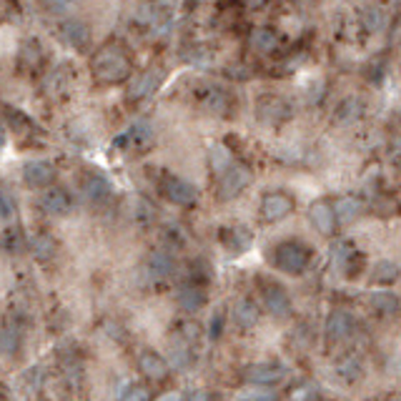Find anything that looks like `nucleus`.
Returning a JSON list of instances; mask_svg holds the SVG:
<instances>
[{"label":"nucleus","mask_w":401,"mask_h":401,"mask_svg":"<svg viewBox=\"0 0 401 401\" xmlns=\"http://www.w3.org/2000/svg\"><path fill=\"white\" fill-rule=\"evenodd\" d=\"M131 70V55L121 46H116V43L103 46L93 55V60H90V73H93V78L98 83H123V80H128Z\"/></svg>","instance_id":"1"},{"label":"nucleus","mask_w":401,"mask_h":401,"mask_svg":"<svg viewBox=\"0 0 401 401\" xmlns=\"http://www.w3.org/2000/svg\"><path fill=\"white\" fill-rule=\"evenodd\" d=\"M309 261H311V251L301 241H281L274 248V266L284 274H304L309 269Z\"/></svg>","instance_id":"2"},{"label":"nucleus","mask_w":401,"mask_h":401,"mask_svg":"<svg viewBox=\"0 0 401 401\" xmlns=\"http://www.w3.org/2000/svg\"><path fill=\"white\" fill-rule=\"evenodd\" d=\"M291 106L279 95H261L256 103V116L264 126H281L284 121L291 118Z\"/></svg>","instance_id":"3"},{"label":"nucleus","mask_w":401,"mask_h":401,"mask_svg":"<svg viewBox=\"0 0 401 401\" xmlns=\"http://www.w3.org/2000/svg\"><path fill=\"white\" fill-rule=\"evenodd\" d=\"M254 181L251 171L246 166H231L226 173L221 176V183H218V198L221 200H231L236 196H241L248 188V183Z\"/></svg>","instance_id":"4"},{"label":"nucleus","mask_w":401,"mask_h":401,"mask_svg":"<svg viewBox=\"0 0 401 401\" xmlns=\"http://www.w3.org/2000/svg\"><path fill=\"white\" fill-rule=\"evenodd\" d=\"M294 211V198L284 191H274V193H266L264 200H261V213H264L266 221H281L289 213Z\"/></svg>","instance_id":"5"},{"label":"nucleus","mask_w":401,"mask_h":401,"mask_svg":"<svg viewBox=\"0 0 401 401\" xmlns=\"http://www.w3.org/2000/svg\"><path fill=\"white\" fill-rule=\"evenodd\" d=\"M38 206H41L46 213H50V216H63V213L70 211L73 200H70V193L65 188L50 186V188H46L41 193V198H38Z\"/></svg>","instance_id":"6"},{"label":"nucleus","mask_w":401,"mask_h":401,"mask_svg":"<svg viewBox=\"0 0 401 401\" xmlns=\"http://www.w3.org/2000/svg\"><path fill=\"white\" fill-rule=\"evenodd\" d=\"M164 193H166V198L178 203V206H193L196 200H198L196 186L183 178H176V176H169V178L164 181Z\"/></svg>","instance_id":"7"},{"label":"nucleus","mask_w":401,"mask_h":401,"mask_svg":"<svg viewBox=\"0 0 401 401\" xmlns=\"http://www.w3.org/2000/svg\"><path fill=\"white\" fill-rule=\"evenodd\" d=\"M261 296H264V306L269 309V314H274L276 319H286L291 314V299L281 284H266Z\"/></svg>","instance_id":"8"},{"label":"nucleus","mask_w":401,"mask_h":401,"mask_svg":"<svg viewBox=\"0 0 401 401\" xmlns=\"http://www.w3.org/2000/svg\"><path fill=\"white\" fill-rule=\"evenodd\" d=\"M23 181L31 188H46L55 181V166L50 161H31L23 169Z\"/></svg>","instance_id":"9"},{"label":"nucleus","mask_w":401,"mask_h":401,"mask_svg":"<svg viewBox=\"0 0 401 401\" xmlns=\"http://www.w3.org/2000/svg\"><path fill=\"white\" fill-rule=\"evenodd\" d=\"M161 78H164V70H159V68H151V70H146V73H141L136 80H131V85H128V90H126L128 100L148 98V95L161 85Z\"/></svg>","instance_id":"10"},{"label":"nucleus","mask_w":401,"mask_h":401,"mask_svg":"<svg viewBox=\"0 0 401 401\" xmlns=\"http://www.w3.org/2000/svg\"><path fill=\"white\" fill-rule=\"evenodd\" d=\"M243 376H246V381H251V384L269 386V384H276V381L284 379L286 369L281 364H254L243 371Z\"/></svg>","instance_id":"11"},{"label":"nucleus","mask_w":401,"mask_h":401,"mask_svg":"<svg viewBox=\"0 0 401 401\" xmlns=\"http://www.w3.org/2000/svg\"><path fill=\"white\" fill-rule=\"evenodd\" d=\"M354 333V319L346 311H331L326 319V338L328 341H343Z\"/></svg>","instance_id":"12"},{"label":"nucleus","mask_w":401,"mask_h":401,"mask_svg":"<svg viewBox=\"0 0 401 401\" xmlns=\"http://www.w3.org/2000/svg\"><path fill=\"white\" fill-rule=\"evenodd\" d=\"M58 33H60V41L73 48H85L90 41V28L83 21H63Z\"/></svg>","instance_id":"13"},{"label":"nucleus","mask_w":401,"mask_h":401,"mask_svg":"<svg viewBox=\"0 0 401 401\" xmlns=\"http://www.w3.org/2000/svg\"><path fill=\"white\" fill-rule=\"evenodd\" d=\"M198 100H200V106L211 113H226L228 106H231L228 93L223 88H218V85H206V88L198 93Z\"/></svg>","instance_id":"14"},{"label":"nucleus","mask_w":401,"mask_h":401,"mask_svg":"<svg viewBox=\"0 0 401 401\" xmlns=\"http://www.w3.org/2000/svg\"><path fill=\"white\" fill-rule=\"evenodd\" d=\"M83 196L88 200H93V203H100V200H106L111 196V183L103 176L88 173L83 178Z\"/></svg>","instance_id":"15"},{"label":"nucleus","mask_w":401,"mask_h":401,"mask_svg":"<svg viewBox=\"0 0 401 401\" xmlns=\"http://www.w3.org/2000/svg\"><path fill=\"white\" fill-rule=\"evenodd\" d=\"M309 216H311V223L319 228V233H324V236H331L333 233V208L328 206L326 200H316L311 206V211H309Z\"/></svg>","instance_id":"16"},{"label":"nucleus","mask_w":401,"mask_h":401,"mask_svg":"<svg viewBox=\"0 0 401 401\" xmlns=\"http://www.w3.org/2000/svg\"><path fill=\"white\" fill-rule=\"evenodd\" d=\"M178 306L183 311H198L200 306H206V291L198 284H186L178 291Z\"/></svg>","instance_id":"17"},{"label":"nucleus","mask_w":401,"mask_h":401,"mask_svg":"<svg viewBox=\"0 0 401 401\" xmlns=\"http://www.w3.org/2000/svg\"><path fill=\"white\" fill-rule=\"evenodd\" d=\"M141 371L148 376V379H164L166 374H169V361L164 359L161 354H156V351H146V354H141Z\"/></svg>","instance_id":"18"},{"label":"nucleus","mask_w":401,"mask_h":401,"mask_svg":"<svg viewBox=\"0 0 401 401\" xmlns=\"http://www.w3.org/2000/svg\"><path fill=\"white\" fill-rule=\"evenodd\" d=\"M336 374L341 376L346 384H354V381L361 379L364 374V366H361V359L356 354H346L336 361Z\"/></svg>","instance_id":"19"},{"label":"nucleus","mask_w":401,"mask_h":401,"mask_svg":"<svg viewBox=\"0 0 401 401\" xmlns=\"http://www.w3.org/2000/svg\"><path fill=\"white\" fill-rule=\"evenodd\" d=\"M146 271L154 276V279H166V276L173 274V259H171V254H166V251H154V254L148 256Z\"/></svg>","instance_id":"20"},{"label":"nucleus","mask_w":401,"mask_h":401,"mask_svg":"<svg viewBox=\"0 0 401 401\" xmlns=\"http://www.w3.org/2000/svg\"><path fill=\"white\" fill-rule=\"evenodd\" d=\"M361 211H364V203H361L359 198H354V196H346V198H338L336 206H333V213H336V218L341 223H351L354 218L361 216Z\"/></svg>","instance_id":"21"},{"label":"nucleus","mask_w":401,"mask_h":401,"mask_svg":"<svg viewBox=\"0 0 401 401\" xmlns=\"http://www.w3.org/2000/svg\"><path fill=\"white\" fill-rule=\"evenodd\" d=\"M221 238L231 251H243V248H248L254 236H251V231L246 226H228L221 231Z\"/></svg>","instance_id":"22"},{"label":"nucleus","mask_w":401,"mask_h":401,"mask_svg":"<svg viewBox=\"0 0 401 401\" xmlns=\"http://www.w3.org/2000/svg\"><path fill=\"white\" fill-rule=\"evenodd\" d=\"M361 113H364V103H361L359 98H346V100L341 103V106L336 108L333 118H336L338 126H348V123L359 121Z\"/></svg>","instance_id":"23"},{"label":"nucleus","mask_w":401,"mask_h":401,"mask_svg":"<svg viewBox=\"0 0 401 401\" xmlns=\"http://www.w3.org/2000/svg\"><path fill=\"white\" fill-rule=\"evenodd\" d=\"M21 341H23V333L18 326L6 324V326L0 328V351L6 356H16L18 348H21Z\"/></svg>","instance_id":"24"},{"label":"nucleus","mask_w":401,"mask_h":401,"mask_svg":"<svg viewBox=\"0 0 401 401\" xmlns=\"http://www.w3.org/2000/svg\"><path fill=\"white\" fill-rule=\"evenodd\" d=\"M233 316H236L238 326L248 328V326H254V324L259 321V309H256V304L251 299H241L238 301L236 311H233Z\"/></svg>","instance_id":"25"},{"label":"nucleus","mask_w":401,"mask_h":401,"mask_svg":"<svg viewBox=\"0 0 401 401\" xmlns=\"http://www.w3.org/2000/svg\"><path fill=\"white\" fill-rule=\"evenodd\" d=\"M371 306L381 314H394L401 309V301L389 291H376V294H371Z\"/></svg>","instance_id":"26"},{"label":"nucleus","mask_w":401,"mask_h":401,"mask_svg":"<svg viewBox=\"0 0 401 401\" xmlns=\"http://www.w3.org/2000/svg\"><path fill=\"white\" fill-rule=\"evenodd\" d=\"M276 33L269 31V28H256L254 33H251V46L256 48V50H261V53H271L276 48Z\"/></svg>","instance_id":"27"},{"label":"nucleus","mask_w":401,"mask_h":401,"mask_svg":"<svg viewBox=\"0 0 401 401\" xmlns=\"http://www.w3.org/2000/svg\"><path fill=\"white\" fill-rule=\"evenodd\" d=\"M396 276H399V269H396L394 261H379V264L374 266V271H371V279H374L376 284H394Z\"/></svg>","instance_id":"28"},{"label":"nucleus","mask_w":401,"mask_h":401,"mask_svg":"<svg viewBox=\"0 0 401 401\" xmlns=\"http://www.w3.org/2000/svg\"><path fill=\"white\" fill-rule=\"evenodd\" d=\"M211 169L216 173H226L231 169V154H228L223 146H213L211 148Z\"/></svg>","instance_id":"29"},{"label":"nucleus","mask_w":401,"mask_h":401,"mask_svg":"<svg viewBox=\"0 0 401 401\" xmlns=\"http://www.w3.org/2000/svg\"><path fill=\"white\" fill-rule=\"evenodd\" d=\"M33 251H36L38 259H50L55 254V241L50 236H38L33 241Z\"/></svg>","instance_id":"30"},{"label":"nucleus","mask_w":401,"mask_h":401,"mask_svg":"<svg viewBox=\"0 0 401 401\" xmlns=\"http://www.w3.org/2000/svg\"><path fill=\"white\" fill-rule=\"evenodd\" d=\"M3 116L6 118H13V121H8L11 123V128H16V131H21V133H26V131H33V121L28 116H23V113H18V111H13V108H6L3 111Z\"/></svg>","instance_id":"31"},{"label":"nucleus","mask_w":401,"mask_h":401,"mask_svg":"<svg viewBox=\"0 0 401 401\" xmlns=\"http://www.w3.org/2000/svg\"><path fill=\"white\" fill-rule=\"evenodd\" d=\"M171 361H173V366H178V369H188L191 366V348L186 341L176 343L173 346V354H171Z\"/></svg>","instance_id":"32"},{"label":"nucleus","mask_w":401,"mask_h":401,"mask_svg":"<svg viewBox=\"0 0 401 401\" xmlns=\"http://www.w3.org/2000/svg\"><path fill=\"white\" fill-rule=\"evenodd\" d=\"M154 216H156L154 206H151L146 198H138L136 200V221H138V226H148V223L154 221Z\"/></svg>","instance_id":"33"},{"label":"nucleus","mask_w":401,"mask_h":401,"mask_svg":"<svg viewBox=\"0 0 401 401\" xmlns=\"http://www.w3.org/2000/svg\"><path fill=\"white\" fill-rule=\"evenodd\" d=\"M331 256H333V261H336L338 266H348V261L354 259V246H351V243H346V241L336 243V246H333V251H331Z\"/></svg>","instance_id":"34"},{"label":"nucleus","mask_w":401,"mask_h":401,"mask_svg":"<svg viewBox=\"0 0 401 401\" xmlns=\"http://www.w3.org/2000/svg\"><path fill=\"white\" fill-rule=\"evenodd\" d=\"M276 396L271 391H261V389H248L238 396V401H274Z\"/></svg>","instance_id":"35"},{"label":"nucleus","mask_w":401,"mask_h":401,"mask_svg":"<svg viewBox=\"0 0 401 401\" xmlns=\"http://www.w3.org/2000/svg\"><path fill=\"white\" fill-rule=\"evenodd\" d=\"M121 401H148V391L143 386H131L126 389V394L121 396Z\"/></svg>","instance_id":"36"},{"label":"nucleus","mask_w":401,"mask_h":401,"mask_svg":"<svg viewBox=\"0 0 401 401\" xmlns=\"http://www.w3.org/2000/svg\"><path fill=\"white\" fill-rule=\"evenodd\" d=\"M381 23H384L381 11H366V28H369V31H379Z\"/></svg>","instance_id":"37"},{"label":"nucleus","mask_w":401,"mask_h":401,"mask_svg":"<svg viewBox=\"0 0 401 401\" xmlns=\"http://www.w3.org/2000/svg\"><path fill=\"white\" fill-rule=\"evenodd\" d=\"M38 3H41V8H46L48 13H60L70 0H38Z\"/></svg>","instance_id":"38"},{"label":"nucleus","mask_w":401,"mask_h":401,"mask_svg":"<svg viewBox=\"0 0 401 401\" xmlns=\"http://www.w3.org/2000/svg\"><path fill=\"white\" fill-rule=\"evenodd\" d=\"M13 216V203L6 193H0V218H11Z\"/></svg>","instance_id":"39"},{"label":"nucleus","mask_w":401,"mask_h":401,"mask_svg":"<svg viewBox=\"0 0 401 401\" xmlns=\"http://www.w3.org/2000/svg\"><path fill=\"white\" fill-rule=\"evenodd\" d=\"M221 324H223V316H221V314H216V316L211 319V336L213 338L221 336Z\"/></svg>","instance_id":"40"},{"label":"nucleus","mask_w":401,"mask_h":401,"mask_svg":"<svg viewBox=\"0 0 401 401\" xmlns=\"http://www.w3.org/2000/svg\"><path fill=\"white\" fill-rule=\"evenodd\" d=\"M156 401H183V394H178V391H166V394H161Z\"/></svg>","instance_id":"41"},{"label":"nucleus","mask_w":401,"mask_h":401,"mask_svg":"<svg viewBox=\"0 0 401 401\" xmlns=\"http://www.w3.org/2000/svg\"><path fill=\"white\" fill-rule=\"evenodd\" d=\"M208 396L206 394H196V399H191V401H206Z\"/></svg>","instance_id":"42"},{"label":"nucleus","mask_w":401,"mask_h":401,"mask_svg":"<svg viewBox=\"0 0 401 401\" xmlns=\"http://www.w3.org/2000/svg\"><path fill=\"white\" fill-rule=\"evenodd\" d=\"M251 6H254V8H259V6H264V0H251Z\"/></svg>","instance_id":"43"},{"label":"nucleus","mask_w":401,"mask_h":401,"mask_svg":"<svg viewBox=\"0 0 401 401\" xmlns=\"http://www.w3.org/2000/svg\"><path fill=\"white\" fill-rule=\"evenodd\" d=\"M0 401H8V396H6V394H3V391H0Z\"/></svg>","instance_id":"44"},{"label":"nucleus","mask_w":401,"mask_h":401,"mask_svg":"<svg viewBox=\"0 0 401 401\" xmlns=\"http://www.w3.org/2000/svg\"><path fill=\"white\" fill-rule=\"evenodd\" d=\"M299 3H309V0H299Z\"/></svg>","instance_id":"45"}]
</instances>
